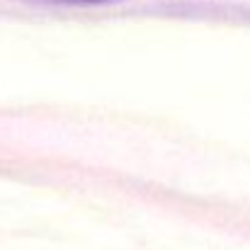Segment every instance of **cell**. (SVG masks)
<instances>
[{"instance_id":"obj_1","label":"cell","mask_w":250,"mask_h":250,"mask_svg":"<svg viewBox=\"0 0 250 250\" xmlns=\"http://www.w3.org/2000/svg\"><path fill=\"white\" fill-rule=\"evenodd\" d=\"M44 2H56V5H102L112 0H44Z\"/></svg>"}]
</instances>
